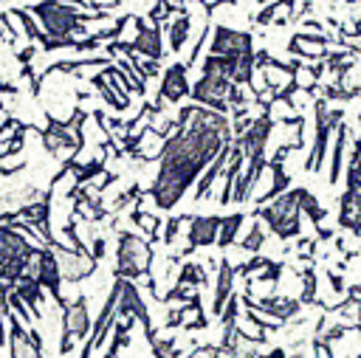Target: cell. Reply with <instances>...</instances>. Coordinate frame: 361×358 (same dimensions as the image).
<instances>
[{
    "instance_id": "6da1fadb",
    "label": "cell",
    "mask_w": 361,
    "mask_h": 358,
    "mask_svg": "<svg viewBox=\"0 0 361 358\" xmlns=\"http://www.w3.org/2000/svg\"><path fill=\"white\" fill-rule=\"evenodd\" d=\"M228 141L231 124L223 113L203 104L183 107L175 132L161 147V166L149 186L152 203L158 209H172Z\"/></svg>"
},
{
    "instance_id": "7a4b0ae2",
    "label": "cell",
    "mask_w": 361,
    "mask_h": 358,
    "mask_svg": "<svg viewBox=\"0 0 361 358\" xmlns=\"http://www.w3.org/2000/svg\"><path fill=\"white\" fill-rule=\"evenodd\" d=\"M257 214L265 220V226L279 237L290 240L299 234L302 226V203H299V189H290L285 195H276L274 203H262Z\"/></svg>"
},
{
    "instance_id": "3957f363",
    "label": "cell",
    "mask_w": 361,
    "mask_h": 358,
    "mask_svg": "<svg viewBox=\"0 0 361 358\" xmlns=\"http://www.w3.org/2000/svg\"><path fill=\"white\" fill-rule=\"evenodd\" d=\"M152 262V248L144 242L138 234L121 231L118 234V248H116V276L121 279H138L149 273Z\"/></svg>"
},
{
    "instance_id": "277c9868",
    "label": "cell",
    "mask_w": 361,
    "mask_h": 358,
    "mask_svg": "<svg viewBox=\"0 0 361 358\" xmlns=\"http://www.w3.org/2000/svg\"><path fill=\"white\" fill-rule=\"evenodd\" d=\"M338 226L358 231L361 228V138L355 144V152L350 158V172H347V192L341 197V211H338Z\"/></svg>"
},
{
    "instance_id": "5b68a950",
    "label": "cell",
    "mask_w": 361,
    "mask_h": 358,
    "mask_svg": "<svg viewBox=\"0 0 361 358\" xmlns=\"http://www.w3.org/2000/svg\"><path fill=\"white\" fill-rule=\"evenodd\" d=\"M62 341L59 355H68L79 338H87L90 333V316H87V299L76 296L73 302H62Z\"/></svg>"
},
{
    "instance_id": "8992f818",
    "label": "cell",
    "mask_w": 361,
    "mask_h": 358,
    "mask_svg": "<svg viewBox=\"0 0 361 358\" xmlns=\"http://www.w3.org/2000/svg\"><path fill=\"white\" fill-rule=\"evenodd\" d=\"M8 319V358H42V338L37 330H25L14 310L6 313Z\"/></svg>"
},
{
    "instance_id": "52a82bcc",
    "label": "cell",
    "mask_w": 361,
    "mask_h": 358,
    "mask_svg": "<svg viewBox=\"0 0 361 358\" xmlns=\"http://www.w3.org/2000/svg\"><path fill=\"white\" fill-rule=\"evenodd\" d=\"M344 113L336 110V107H324L322 101L316 104V141H313V149H310V158H307V172H316L319 163L324 161V149H327V135L341 124Z\"/></svg>"
},
{
    "instance_id": "ba28073f",
    "label": "cell",
    "mask_w": 361,
    "mask_h": 358,
    "mask_svg": "<svg viewBox=\"0 0 361 358\" xmlns=\"http://www.w3.org/2000/svg\"><path fill=\"white\" fill-rule=\"evenodd\" d=\"M212 54H220V56H248L254 54V42H251V34L245 31H234V28H226L220 25L214 31V42H212Z\"/></svg>"
},
{
    "instance_id": "9c48e42d",
    "label": "cell",
    "mask_w": 361,
    "mask_h": 358,
    "mask_svg": "<svg viewBox=\"0 0 361 358\" xmlns=\"http://www.w3.org/2000/svg\"><path fill=\"white\" fill-rule=\"evenodd\" d=\"M186 93H189V85H186V65L175 62V65L166 68V73H164L161 96H158V107H161L164 101H180Z\"/></svg>"
},
{
    "instance_id": "30bf717a",
    "label": "cell",
    "mask_w": 361,
    "mask_h": 358,
    "mask_svg": "<svg viewBox=\"0 0 361 358\" xmlns=\"http://www.w3.org/2000/svg\"><path fill=\"white\" fill-rule=\"evenodd\" d=\"M189 220H192V226H189V248H186V251L212 245V242L217 240L220 217H189Z\"/></svg>"
},
{
    "instance_id": "8fae6325",
    "label": "cell",
    "mask_w": 361,
    "mask_h": 358,
    "mask_svg": "<svg viewBox=\"0 0 361 358\" xmlns=\"http://www.w3.org/2000/svg\"><path fill=\"white\" fill-rule=\"evenodd\" d=\"M130 45H133L130 51H138V54H144L147 59H158V56L164 54L158 25H144L141 20H138V37H135V42H130Z\"/></svg>"
},
{
    "instance_id": "7c38bea8",
    "label": "cell",
    "mask_w": 361,
    "mask_h": 358,
    "mask_svg": "<svg viewBox=\"0 0 361 358\" xmlns=\"http://www.w3.org/2000/svg\"><path fill=\"white\" fill-rule=\"evenodd\" d=\"M228 144H231V141H228ZM228 144H226V147H223V149L217 152V158H214V161L209 163V169H206V172H203V178L197 180V192H195V200H203V195H206V192L212 189V183H214V178L220 175V169H223V163L228 161Z\"/></svg>"
},
{
    "instance_id": "4fadbf2b",
    "label": "cell",
    "mask_w": 361,
    "mask_h": 358,
    "mask_svg": "<svg viewBox=\"0 0 361 358\" xmlns=\"http://www.w3.org/2000/svg\"><path fill=\"white\" fill-rule=\"evenodd\" d=\"M231 282H234V268L228 262L220 265V276H217V290H214V313H220L228 302V293H231Z\"/></svg>"
},
{
    "instance_id": "5bb4252c",
    "label": "cell",
    "mask_w": 361,
    "mask_h": 358,
    "mask_svg": "<svg viewBox=\"0 0 361 358\" xmlns=\"http://www.w3.org/2000/svg\"><path fill=\"white\" fill-rule=\"evenodd\" d=\"M243 214H231V217H220V228H217V245L220 248H228V242H234V237H237V231H240V226H243Z\"/></svg>"
},
{
    "instance_id": "9a60e30c",
    "label": "cell",
    "mask_w": 361,
    "mask_h": 358,
    "mask_svg": "<svg viewBox=\"0 0 361 358\" xmlns=\"http://www.w3.org/2000/svg\"><path fill=\"white\" fill-rule=\"evenodd\" d=\"M186 34H189V14H180V17H175L172 25H169V48H172V51H180Z\"/></svg>"
},
{
    "instance_id": "2e32d148",
    "label": "cell",
    "mask_w": 361,
    "mask_h": 358,
    "mask_svg": "<svg viewBox=\"0 0 361 358\" xmlns=\"http://www.w3.org/2000/svg\"><path fill=\"white\" fill-rule=\"evenodd\" d=\"M344 144H347V130H344V124H338L336 127V158H333V169H330V180L336 183L338 180V172H341V155H344Z\"/></svg>"
},
{
    "instance_id": "e0dca14e",
    "label": "cell",
    "mask_w": 361,
    "mask_h": 358,
    "mask_svg": "<svg viewBox=\"0 0 361 358\" xmlns=\"http://www.w3.org/2000/svg\"><path fill=\"white\" fill-rule=\"evenodd\" d=\"M299 203H302V211H307L313 223H322V217H324V209L316 203V197H313L307 189H299Z\"/></svg>"
},
{
    "instance_id": "ac0fdd59",
    "label": "cell",
    "mask_w": 361,
    "mask_h": 358,
    "mask_svg": "<svg viewBox=\"0 0 361 358\" xmlns=\"http://www.w3.org/2000/svg\"><path fill=\"white\" fill-rule=\"evenodd\" d=\"M262 240H265V231H262V226H251L248 237L243 240V248H245V251H259V248H262Z\"/></svg>"
},
{
    "instance_id": "d6986e66",
    "label": "cell",
    "mask_w": 361,
    "mask_h": 358,
    "mask_svg": "<svg viewBox=\"0 0 361 358\" xmlns=\"http://www.w3.org/2000/svg\"><path fill=\"white\" fill-rule=\"evenodd\" d=\"M133 220H135L147 234H152V237L158 234V220H155V217H149V214H144V211H133Z\"/></svg>"
},
{
    "instance_id": "ffe728a7",
    "label": "cell",
    "mask_w": 361,
    "mask_h": 358,
    "mask_svg": "<svg viewBox=\"0 0 361 358\" xmlns=\"http://www.w3.org/2000/svg\"><path fill=\"white\" fill-rule=\"evenodd\" d=\"M180 223H183V217H172V220L166 223V231H164V242H166V245H169V242L175 240V234H178Z\"/></svg>"
},
{
    "instance_id": "44dd1931",
    "label": "cell",
    "mask_w": 361,
    "mask_h": 358,
    "mask_svg": "<svg viewBox=\"0 0 361 358\" xmlns=\"http://www.w3.org/2000/svg\"><path fill=\"white\" fill-rule=\"evenodd\" d=\"M73 3H82V6H87V0H73Z\"/></svg>"
}]
</instances>
